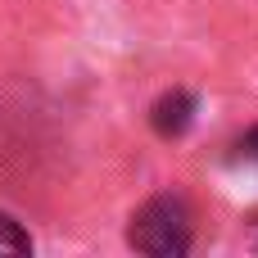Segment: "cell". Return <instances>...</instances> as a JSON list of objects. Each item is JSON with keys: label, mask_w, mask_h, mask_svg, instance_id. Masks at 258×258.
<instances>
[{"label": "cell", "mask_w": 258, "mask_h": 258, "mask_svg": "<svg viewBox=\"0 0 258 258\" xmlns=\"http://www.w3.org/2000/svg\"><path fill=\"white\" fill-rule=\"evenodd\" d=\"M127 240H132V249H141L150 258H181L190 249V213H186V204L177 195L145 200L132 213Z\"/></svg>", "instance_id": "6da1fadb"}, {"label": "cell", "mask_w": 258, "mask_h": 258, "mask_svg": "<svg viewBox=\"0 0 258 258\" xmlns=\"http://www.w3.org/2000/svg\"><path fill=\"white\" fill-rule=\"evenodd\" d=\"M150 122H154V132H159L163 141L181 136V132L195 122V95H190V91H168V95H159L154 109H150Z\"/></svg>", "instance_id": "7a4b0ae2"}, {"label": "cell", "mask_w": 258, "mask_h": 258, "mask_svg": "<svg viewBox=\"0 0 258 258\" xmlns=\"http://www.w3.org/2000/svg\"><path fill=\"white\" fill-rule=\"evenodd\" d=\"M0 254H32V236L9 213H0Z\"/></svg>", "instance_id": "3957f363"}, {"label": "cell", "mask_w": 258, "mask_h": 258, "mask_svg": "<svg viewBox=\"0 0 258 258\" xmlns=\"http://www.w3.org/2000/svg\"><path fill=\"white\" fill-rule=\"evenodd\" d=\"M240 154H245V159H258V127H254V132H245V141H240Z\"/></svg>", "instance_id": "277c9868"}]
</instances>
